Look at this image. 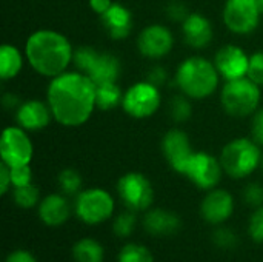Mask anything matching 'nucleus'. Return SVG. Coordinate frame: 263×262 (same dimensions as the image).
<instances>
[{"label": "nucleus", "instance_id": "7ed1b4c3", "mask_svg": "<svg viewBox=\"0 0 263 262\" xmlns=\"http://www.w3.org/2000/svg\"><path fill=\"white\" fill-rule=\"evenodd\" d=\"M219 79L220 74L214 62L200 56L185 59L176 71V85L180 93L196 100L210 97L217 90Z\"/></svg>", "mask_w": 263, "mask_h": 262}, {"label": "nucleus", "instance_id": "2eb2a0df", "mask_svg": "<svg viewBox=\"0 0 263 262\" xmlns=\"http://www.w3.org/2000/svg\"><path fill=\"white\" fill-rule=\"evenodd\" d=\"M234 212V199L230 191L222 188H213L203 198L200 204V215L205 222L220 225L227 222Z\"/></svg>", "mask_w": 263, "mask_h": 262}, {"label": "nucleus", "instance_id": "412c9836", "mask_svg": "<svg viewBox=\"0 0 263 262\" xmlns=\"http://www.w3.org/2000/svg\"><path fill=\"white\" fill-rule=\"evenodd\" d=\"M120 73H122V63L114 54L99 53L94 65L86 73V76L96 85H100V83H108V82H117Z\"/></svg>", "mask_w": 263, "mask_h": 262}, {"label": "nucleus", "instance_id": "ddd939ff", "mask_svg": "<svg viewBox=\"0 0 263 262\" xmlns=\"http://www.w3.org/2000/svg\"><path fill=\"white\" fill-rule=\"evenodd\" d=\"M214 65L225 82L242 79L247 77L250 56L237 45H225L216 53Z\"/></svg>", "mask_w": 263, "mask_h": 262}, {"label": "nucleus", "instance_id": "f8f14e48", "mask_svg": "<svg viewBox=\"0 0 263 262\" xmlns=\"http://www.w3.org/2000/svg\"><path fill=\"white\" fill-rule=\"evenodd\" d=\"M174 46V36L170 28L154 23L143 28L137 37V48L148 59H162Z\"/></svg>", "mask_w": 263, "mask_h": 262}, {"label": "nucleus", "instance_id": "423d86ee", "mask_svg": "<svg viewBox=\"0 0 263 262\" xmlns=\"http://www.w3.org/2000/svg\"><path fill=\"white\" fill-rule=\"evenodd\" d=\"M74 212L82 222L88 225H97L112 216L114 199L103 188H86L76 196Z\"/></svg>", "mask_w": 263, "mask_h": 262}, {"label": "nucleus", "instance_id": "cd10ccee", "mask_svg": "<svg viewBox=\"0 0 263 262\" xmlns=\"http://www.w3.org/2000/svg\"><path fill=\"white\" fill-rule=\"evenodd\" d=\"M99 53H100V51H97V49L92 48V46H80V48H77V49L74 51V59H72V62H74V65L77 66V69H79L80 73H85V74H86V73L91 69V66L94 65V62H96Z\"/></svg>", "mask_w": 263, "mask_h": 262}, {"label": "nucleus", "instance_id": "39448f33", "mask_svg": "<svg viewBox=\"0 0 263 262\" xmlns=\"http://www.w3.org/2000/svg\"><path fill=\"white\" fill-rule=\"evenodd\" d=\"M260 88L248 77L230 80L223 85L220 102L223 110L233 117H247L259 110Z\"/></svg>", "mask_w": 263, "mask_h": 262}, {"label": "nucleus", "instance_id": "5701e85b", "mask_svg": "<svg viewBox=\"0 0 263 262\" xmlns=\"http://www.w3.org/2000/svg\"><path fill=\"white\" fill-rule=\"evenodd\" d=\"M72 259L76 262H103L105 250L94 238H82L72 247Z\"/></svg>", "mask_w": 263, "mask_h": 262}, {"label": "nucleus", "instance_id": "f03ea898", "mask_svg": "<svg viewBox=\"0 0 263 262\" xmlns=\"http://www.w3.org/2000/svg\"><path fill=\"white\" fill-rule=\"evenodd\" d=\"M25 56L37 74L54 79L68 69L74 59V49L63 34L52 29H39L28 37Z\"/></svg>", "mask_w": 263, "mask_h": 262}, {"label": "nucleus", "instance_id": "a19ab883", "mask_svg": "<svg viewBox=\"0 0 263 262\" xmlns=\"http://www.w3.org/2000/svg\"><path fill=\"white\" fill-rule=\"evenodd\" d=\"M111 5H112V0H89L91 9L99 15H102Z\"/></svg>", "mask_w": 263, "mask_h": 262}, {"label": "nucleus", "instance_id": "aec40b11", "mask_svg": "<svg viewBox=\"0 0 263 262\" xmlns=\"http://www.w3.org/2000/svg\"><path fill=\"white\" fill-rule=\"evenodd\" d=\"M71 207L65 196L48 195L39 204V218L48 227H59L69 219Z\"/></svg>", "mask_w": 263, "mask_h": 262}, {"label": "nucleus", "instance_id": "4468645a", "mask_svg": "<svg viewBox=\"0 0 263 262\" xmlns=\"http://www.w3.org/2000/svg\"><path fill=\"white\" fill-rule=\"evenodd\" d=\"M162 151H163V156H165L166 162L170 164V167L180 174H182L188 159L194 153L191 148L188 134L179 128H173L163 136Z\"/></svg>", "mask_w": 263, "mask_h": 262}, {"label": "nucleus", "instance_id": "393cba45", "mask_svg": "<svg viewBox=\"0 0 263 262\" xmlns=\"http://www.w3.org/2000/svg\"><path fill=\"white\" fill-rule=\"evenodd\" d=\"M57 184L66 196H77L82 191V176L74 168L62 170L57 176Z\"/></svg>", "mask_w": 263, "mask_h": 262}, {"label": "nucleus", "instance_id": "b1692460", "mask_svg": "<svg viewBox=\"0 0 263 262\" xmlns=\"http://www.w3.org/2000/svg\"><path fill=\"white\" fill-rule=\"evenodd\" d=\"M96 103L97 108L102 111L112 110L119 105H122L123 100V91L117 85V82H108V83H100L96 85Z\"/></svg>", "mask_w": 263, "mask_h": 262}, {"label": "nucleus", "instance_id": "f3484780", "mask_svg": "<svg viewBox=\"0 0 263 262\" xmlns=\"http://www.w3.org/2000/svg\"><path fill=\"white\" fill-rule=\"evenodd\" d=\"M100 20L106 34L112 40L126 39L131 34L134 25L131 11L119 2H112V5L100 15Z\"/></svg>", "mask_w": 263, "mask_h": 262}, {"label": "nucleus", "instance_id": "9b49d317", "mask_svg": "<svg viewBox=\"0 0 263 262\" xmlns=\"http://www.w3.org/2000/svg\"><path fill=\"white\" fill-rule=\"evenodd\" d=\"M260 11L256 0H227L223 6L225 26L234 34H250L260 22Z\"/></svg>", "mask_w": 263, "mask_h": 262}, {"label": "nucleus", "instance_id": "4c0bfd02", "mask_svg": "<svg viewBox=\"0 0 263 262\" xmlns=\"http://www.w3.org/2000/svg\"><path fill=\"white\" fill-rule=\"evenodd\" d=\"M166 77H168V74H166L165 68H162V66H154V68L149 69V73H148V76H146V80L151 82V83L156 85V86H162V85L165 83Z\"/></svg>", "mask_w": 263, "mask_h": 262}, {"label": "nucleus", "instance_id": "e433bc0d", "mask_svg": "<svg viewBox=\"0 0 263 262\" xmlns=\"http://www.w3.org/2000/svg\"><path fill=\"white\" fill-rule=\"evenodd\" d=\"M251 134H253V141L257 145L263 147V110H257L253 116Z\"/></svg>", "mask_w": 263, "mask_h": 262}, {"label": "nucleus", "instance_id": "a878e982", "mask_svg": "<svg viewBox=\"0 0 263 262\" xmlns=\"http://www.w3.org/2000/svg\"><path fill=\"white\" fill-rule=\"evenodd\" d=\"M117 262H154L151 252L140 244H126L120 249Z\"/></svg>", "mask_w": 263, "mask_h": 262}, {"label": "nucleus", "instance_id": "ea45409f", "mask_svg": "<svg viewBox=\"0 0 263 262\" xmlns=\"http://www.w3.org/2000/svg\"><path fill=\"white\" fill-rule=\"evenodd\" d=\"M5 262H37V259H35V256L31 252L20 249V250L11 252Z\"/></svg>", "mask_w": 263, "mask_h": 262}, {"label": "nucleus", "instance_id": "c85d7f7f", "mask_svg": "<svg viewBox=\"0 0 263 262\" xmlns=\"http://www.w3.org/2000/svg\"><path fill=\"white\" fill-rule=\"evenodd\" d=\"M193 113V107L190 102V97H186L185 94L176 96L171 103H170V114L176 122H186L191 117Z\"/></svg>", "mask_w": 263, "mask_h": 262}, {"label": "nucleus", "instance_id": "72a5a7b5", "mask_svg": "<svg viewBox=\"0 0 263 262\" xmlns=\"http://www.w3.org/2000/svg\"><path fill=\"white\" fill-rule=\"evenodd\" d=\"M11 170V182L12 187H23L28 184H32V171L29 168V165H18V167H9Z\"/></svg>", "mask_w": 263, "mask_h": 262}, {"label": "nucleus", "instance_id": "58836bf2", "mask_svg": "<svg viewBox=\"0 0 263 262\" xmlns=\"http://www.w3.org/2000/svg\"><path fill=\"white\" fill-rule=\"evenodd\" d=\"M11 187H12L11 170L5 162H2L0 164V195H6Z\"/></svg>", "mask_w": 263, "mask_h": 262}, {"label": "nucleus", "instance_id": "473e14b6", "mask_svg": "<svg viewBox=\"0 0 263 262\" xmlns=\"http://www.w3.org/2000/svg\"><path fill=\"white\" fill-rule=\"evenodd\" d=\"M248 232L254 242L263 244V205L256 208V212L251 215L250 224H248Z\"/></svg>", "mask_w": 263, "mask_h": 262}, {"label": "nucleus", "instance_id": "bb28decb", "mask_svg": "<svg viewBox=\"0 0 263 262\" xmlns=\"http://www.w3.org/2000/svg\"><path fill=\"white\" fill-rule=\"evenodd\" d=\"M12 198H14V202L20 208H32L37 204H40L39 202V199H40L39 188L35 185H32V184H28V185L14 188Z\"/></svg>", "mask_w": 263, "mask_h": 262}, {"label": "nucleus", "instance_id": "c756f323", "mask_svg": "<svg viewBox=\"0 0 263 262\" xmlns=\"http://www.w3.org/2000/svg\"><path fill=\"white\" fill-rule=\"evenodd\" d=\"M136 224H137V218H136L134 212L128 210V212H125V213H120V215L114 219L112 230H114V233H116L119 238H128V236L133 235Z\"/></svg>", "mask_w": 263, "mask_h": 262}, {"label": "nucleus", "instance_id": "2f4dec72", "mask_svg": "<svg viewBox=\"0 0 263 262\" xmlns=\"http://www.w3.org/2000/svg\"><path fill=\"white\" fill-rule=\"evenodd\" d=\"M247 77L257 83L259 86L263 85V51H257L250 56V65Z\"/></svg>", "mask_w": 263, "mask_h": 262}, {"label": "nucleus", "instance_id": "6e6552de", "mask_svg": "<svg viewBox=\"0 0 263 262\" xmlns=\"http://www.w3.org/2000/svg\"><path fill=\"white\" fill-rule=\"evenodd\" d=\"M117 193L131 212H145L153 205L154 190L149 179L142 173H126L117 182Z\"/></svg>", "mask_w": 263, "mask_h": 262}, {"label": "nucleus", "instance_id": "0eeeda50", "mask_svg": "<svg viewBox=\"0 0 263 262\" xmlns=\"http://www.w3.org/2000/svg\"><path fill=\"white\" fill-rule=\"evenodd\" d=\"M160 102L162 94L159 86L153 85L148 80H143L131 85L125 91L122 108L128 116L134 119H146L157 113V110L160 108Z\"/></svg>", "mask_w": 263, "mask_h": 262}, {"label": "nucleus", "instance_id": "dca6fc26", "mask_svg": "<svg viewBox=\"0 0 263 262\" xmlns=\"http://www.w3.org/2000/svg\"><path fill=\"white\" fill-rule=\"evenodd\" d=\"M51 119L54 117L48 102H42L37 99L22 102L15 111L17 125L26 131H40L49 125Z\"/></svg>", "mask_w": 263, "mask_h": 262}, {"label": "nucleus", "instance_id": "7c9ffc66", "mask_svg": "<svg viewBox=\"0 0 263 262\" xmlns=\"http://www.w3.org/2000/svg\"><path fill=\"white\" fill-rule=\"evenodd\" d=\"M213 242L216 247L223 249V250H231L239 244V238L237 235L227 227H220L213 233Z\"/></svg>", "mask_w": 263, "mask_h": 262}, {"label": "nucleus", "instance_id": "37998d69", "mask_svg": "<svg viewBox=\"0 0 263 262\" xmlns=\"http://www.w3.org/2000/svg\"><path fill=\"white\" fill-rule=\"evenodd\" d=\"M256 3H257V6H259L260 14H263V0H256Z\"/></svg>", "mask_w": 263, "mask_h": 262}, {"label": "nucleus", "instance_id": "c9c22d12", "mask_svg": "<svg viewBox=\"0 0 263 262\" xmlns=\"http://www.w3.org/2000/svg\"><path fill=\"white\" fill-rule=\"evenodd\" d=\"M166 14L171 20H176V22H183L186 17H188V8L186 5H183L180 0H173L168 3L166 6Z\"/></svg>", "mask_w": 263, "mask_h": 262}, {"label": "nucleus", "instance_id": "20e7f679", "mask_svg": "<svg viewBox=\"0 0 263 262\" xmlns=\"http://www.w3.org/2000/svg\"><path fill=\"white\" fill-rule=\"evenodd\" d=\"M260 145L253 139L237 137L228 142L220 153V164L223 171L233 179H243L254 173L260 162L262 153Z\"/></svg>", "mask_w": 263, "mask_h": 262}, {"label": "nucleus", "instance_id": "f704fd0d", "mask_svg": "<svg viewBox=\"0 0 263 262\" xmlns=\"http://www.w3.org/2000/svg\"><path fill=\"white\" fill-rule=\"evenodd\" d=\"M243 201L254 208L263 205V187L259 184H248L243 190Z\"/></svg>", "mask_w": 263, "mask_h": 262}, {"label": "nucleus", "instance_id": "4be33fe9", "mask_svg": "<svg viewBox=\"0 0 263 262\" xmlns=\"http://www.w3.org/2000/svg\"><path fill=\"white\" fill-rule=\"evenodd\" d=\"M23 66L22 53L9 43L0 46V77L2 80L14 79Z\"/></svg>", "mask_w": 263, "mask_h": 262}, {"label": "nucleus", "instance_id": "a211bd4d", "mask_svg": "<svg viewBox=\"0 0 263 262\" xmlns=\"http://www.w3.org/2000/svg\"><path fill=\"white\" fill-rule=\"evenodd\" d=\"M182 32L185 42L196 49L206 48L213 40V25L211 22L199 12H190L182 22Z\"/></svg>", "mask_w": 263, "mask_h": 262}, {"label": "nucleus", "instance_id": "79ce46f5", "mask_svg": "<svg viewBox=\"0 0 263 262\" xmlns=\"http://www.w3.org/2000/svg\"><path fill=\"white\" fill-rule=\"evenodd\" d=\"M2 103H3V107H5L6 110H12V108H18L22 102L18 100V97H17L15 94L8 93V94H5V96H3Z\"/></svg>", "mask_w": 263, "mask_h": 262}, {"label": "nucleus", "instance_id": "f257e3e1", "mask_svg": "<svg viewBox=\"0 0 263 262\" xmlns=\"http://www.w3.org/2000/svg\"><path fill=\"white\" fill-rule=\"evenodd\" d=\"M96 88V83L80 71H65L51 79L46 102L54 120L66 128L86 124L97 108Z\"/></svg>", "mask_w": 263, "mask_h": 262}, {"label": "nucleus", "instance_id": "6ab92c4d", "mask_svg": "<svg viewBox=\"0 0 263 262\" xmlns=\"http://www.w3.org/2000/svg\"><path fill=\"white\" fill-rule=\"evenodd\" d=\"M143 227L146 233L153 236H171L176 235L182 227V219L179 215L163 208L148 210L143 218Z\"/></svg>", "mask_w": 263, "mask_h": 262}, {"label": "nucleus", "instance_id": "9d476101", "mask_svg": "<svg viewBox=\"0 0 263 262\" xmlns=\"http://www.w3.org/2000/svg\"><path fill=\"white\" fill-rule=\"evenodd\" d=\"M34 154L32 142L22 127H6L0 137V158L8 167L29 165Z\"/></svg>", "mask_w": 263, "mask_h": 262}, {"label": "nucleus", "instance_id": "1a4fd4ad", "mask_svg": "<svg viewBox=\"0 0 263 262\" xmlns=\"http://www.w3.org/2000/svg\"><path fill=\"white\" fill-rule=\"evenodd\" d=\"M222 164L206 151H194L188 159L182 174H185L200 190H213L222 179Z\"/></svg>", "mask_w": 263, "mask_h": 262}, {"label": "nucleus", "instance_id": "c03bdc74", "mask_svg": "<svg viewBox=\"0 0 263 262\" xmlns=\"http://www.w3.org/2000/svg\"><path fill=\"white\" fill-rule=\"evenodd\" d=\"M260 165H262V168H263V156H262V162H260Z\"/></svg>", "mask_w": 263, "mask_h": 262}]
</instances>
